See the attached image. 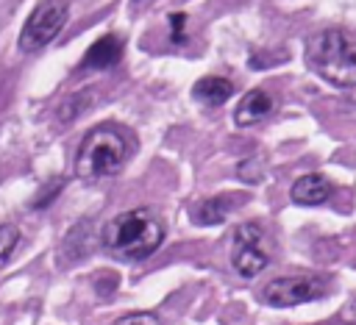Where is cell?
Returning a JSON list of instances; mask_svg holds the SVG:
<instances>
[{
    "label": "cell",
    "mask_w": 356,
    "mask_h": 325,
    "mask_svg": "<svg viewBox=\"0 0 356 325\" xmlns=\"http://www.w3.org/2000/svg\"><path fill=\"white\" fill-rule=\"evenodd\" d=\"M164 239L161 219L147 208H131L117 214L103 228V244L111 256L122 261H142L159 250Z\"/></svg>",
    "instance_id": "cell-1"
},
{
    "label": "cell",
    "mask_w": 356,
    "mask_h": 325,
    "mask_svg": "<svg viewBox=\"0 0 356 325\" xmlns=\"http://www.w3.org/2000/svg\"><path fill=\"white\" fill-rule=\"evenodd\" d=\"M128 153H131L128 131L114 125V122H100L83 136V142L78 147L75 175L83 181L111 178L122 169Z\"/></svg>",
    "instance_id": "cell-2"
},
{
    "label": "cell",
    "mask_w": 356,
    "mask_h": 325,
    "mask_svg": "<svg viewBox=\"0 0 356 325\" xmlns=\"http://www.w3.org/2000/svg\"><path fill=\"white\" fill-rule=\"evenodd\" d=\"M306 64L334 86H356V33L342 28L314 33L306 44Z\"/></svg>",
    "instance_id": "cell-3"
},
{
    "label": "cell",
    "mask_w": 356,
    "mask_h": 325,
    "mask_svg": "<svg viewBox=\"0 0 356 325\" xmlns=\"http://www.w3.org/2000/svg\"><path fill=\"white\" fill-rule=\"evenodd\" d=\"M67 17H70V8L64 0H42L31 11V17L25 19V25L19 31V50L33 53V50L50 44L58 36V31L64 28Z\"/></svg>",
    "instance_id": "cell-4"
},
{
    "label": "cell",
    "mask_w": 356,
    "mask_h": 325,
    "mask_svg": "<svg viewBox=\"0 0 356 325\" xmlns=\"http://www.w3.org/2000/svg\"><path fill=\"white\" fill-rule=\"evenodd\" d=\"M270 256L264 250V231L256 222H242L234 231V247H231V264L236 275L256 278L267 267Z\"/></svg>",
    "instance_id": "cell-5"
},
{
    "label": "cell",
    "mask_w": 356,
    "mask_h": 325,
    "mask_svg": "<svg viewBox=\"0 0 356 325\" xmlns=\"http://www.w3.org/2000/svg\"><path fill=\"white\" fill-rule=\"evenodd\" d=\"M323 281L314 275H286V278H275L261 289V300L267 306L275 308H289V306H300L309 300L323 297Z\"/></svg>",
    "instance_id": "cell-6"
},
{
    "label": "cell",
    "mask_w": 356,
    "mask_h": 325,
    "mask_svg": "<svg viewBox=\"0 0 356 325\" xmlns=\"http://www.w3.org/2000/svg\"><path fill=\"white\" fill-rule=\"evenodd\" d=\"M331 192H334V183L320 172L300 175L289 189V194H292V200L298 206H320V203H325L331 197Z\"/></svg>",
    "instance_id": "cell-7"
},
{
    "label": "cell",
    "mask_w": 356,
    "mask_h": 325,
    "mask_svg": "<svg viewBox=\"0 0 356 325\" xmlns=\"http://www.w3.org/2000/svg\"><path fill=\"white\" fill-rule=\"evenodd\" d=\"M122 58V39L117 33H106L100 36L83 56V67L89 69H108Z\"/></svg>",
    "instance_id": "cell-8"
},
{
    "label": "cell",
    "mask_w": 356,
    "mask_h": 325,
    "mask_svg": "<svg viewBox=\"0 0 356 325\" xmlns=\"http://www.w3.org/2000/svg\"><path fill=\"white\" fill-rule=\"evenodd\" d=\"M270 111H273V97H270L264 89H250V92L239 100V106H236V111H234V122H236V125H256V122H261Z\"/></svg>",
    "instance_id": "cell-9"
},
{
    "label": "cell",
    "mask_w": 356,
    "mask_h": 325,
    "mask_svg": "<svg viewBox=\"0 0 356 325\" xmlns=\"http://www.w3.org/2000/svg\"><path fill=\"white\" fill-rule=\"evenodd\" d=\"M234 94V83L220 75H206L195 83V97L206 106H220Z\"/></svg>",
    "instance_id": "cell-10"
},
{
    "label": "cell",
    "mask_w": 356,
    "mask_h": 325,
    "mask_svg": "<svg viewBox=\"0 0 356 325\" xmlns=\"http://www.w3.org/2000/svg\"><path fill=\"white\" fill-rule=\"evenodd\" d=\"M234 200L236 197H209V200H203L200 208H197L200 225H217V222H222L228 217V211L234 208Z\"/></svg>",
    "instance_id": "cell-11"
},
{
    "label": "cell",
    "mask_w": 356,
    "mask_h": 325,
    "mask_svg": "<svg viewBox=\"0 0 356 325\" xmlns=\"http://www.w3.org/2000/svg\"><path fill=\"white\" fill-rule=\"evenodd\" d=\"M19 244V231L14 225H0V267L14 256Z\"/></svg>",
    "instance_id": "cell-12"
},
{
    "label": "cell",
    "mask_w": 356,
    "mask_h": 325,
    "mask_svg": "<svg viewBox=\"0 0 356 325\" xmlns=\"http://www.w3.org/2000/svg\"><path fill=\"white\" fill-rule=\"evenodd\" d=\"M114 325H161V319L150 311H136V314H125L120 317Z\"/></svg>",
    "instance_id": "cell-13"
},
{
    "label": "cell",
    "mask_w": 356,
    "mask_h": 325,
    "mask_svg": "<svg viewBox=\"0 0 356 325\" xmlns=\"http://www.w3.org/2000/svg\"><path fill=\"white\" fill-rule=\"evenodd\" d=\"M184 22H186V14H184V11H178V14H170L172 42H184Z\"/></svg>",
    "instance_id": "cell-14"
},
{
    "label": "cell",
    "mask_w": 356,
    "mask_h": 325,
    "mask_svg": "<svg viewBox=\"0 0 356 325\" xmlns=\"http://www.w3.org/2000/svg\"><path fill=\"white\" fill-rule=\"evenodd\" d=\"M348 325H356V322H348Z\"/></svg>",
    "instance_id": "cell-15"
}]
</instances>
